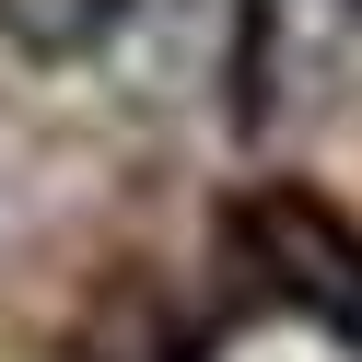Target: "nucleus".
<instances>
[{
  "label": "nucleus",
  "mask_w": 362,
  "mask_h": 362,
  "mask_svg": "<svg viewBox=\"0 0 362 362\" xmlns=\"http://www.w3.org/2000/svg\"><path fill=\"white\" fill-rule=\"evenodd\" d=\"M339 12H351V24H362V0H339Z\"/></svg>",
  "instance_id": "nucleus-3"
},
{
  "label": "nucleus",
  "mask_w": 362,
  "mask_h": 362,
  "mask_svg": "<svg viewBox=\"0 0 362 362\" xmlns=\"http://www.w3.org/2000/svg\"><path fill=\"white\" fill-rule=\"evenodd\" d=\"M234 234H245V245H269V257H292V269L315 281V304H327V315H362V245H351V234H327V211H315L304 187H269L257 211L234 222Z\"/></svg>",
  "instance_id": "nucleus-1"
},
{
  "label": "nucleus",
  "mask_w": 362,
  "mask_h": 362,
  "mask_svg": "<svg viewBox=\"0 0 362 362\" xmlns=\"http://www.w3.org/2000/svg\"><path fill=\"white\" fill-rule=\"evenodd\" d=\"M129 12H141V0H0V47L71 71V59H105V47H117Z\"/></svg>",
  "instance_id": "nucleus-2"
}]
</instances>
